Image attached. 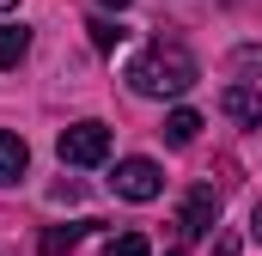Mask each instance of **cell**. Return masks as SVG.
I'll use <instances>...</instances> for the list:
<instances>
[{
  "instance_id": "4fadbf2b",
  "label": "cell",
  "mask_w": 262,
  "mask_h": 256,
  "mask_svg": "<svg viewBox=\"0 0 262 256\" xmlns=\"http://www.w3.org/2000/svg\"><path fill=\"white\" fill-rule=\"evenodd\" d=\"M250 238L262 244V201H256V214H250Z\"/></svg>"
},
{
  "instance_id": "277c9868",
  "label": "cell",
  "mask_w": 262,
  "mask_h": 256,
  "mask_svg": "<svg viewBox=\"0 0 262 256\" xmlns=\"http://www.w3.org/2000/svg\"><path fill=\"white\" fill-rule=\"evenodd\" d=\"M110 183H116L122 201H159V195H165V171H159L152 159H122Z\"/></svg>"
},
{
  "instance_id": "5b68a950",
  "label": "cell",
  "mask_w": 262,
  "mask_h": 256,
  "mask_svg": "<svg viewBox=\"0 0 262 256\" xmlns=\"http://www.w3.org/2000/svg\"><path fill=\"white\" fill-rule=\"evenodd\" d=\"M220 110L244 128H262V86H226L220 92Z\"/></svg>"
},
{
  "instance_id": "6da1fadb",
  "label": "cell",
  "mask_w": 262,
  "mask_h": 256,
  "mask_svg": "<svg viewBox=\"0 0 262 256\" xmlns=\"http://www.w3.org/2000/svg\"><path fill=\"white\" fill-rule=\"evenodd\" d=\"M195 79H201V67H195V55H189L177 37L146 43V49L128 61V92L134 98H183Z\"/></svg>"
},
{
  "instance_id": "2e32d148",
  "label": "cell",
  "mask_w": 262,
  "mask_h": 256,
  "mask_svg": "<svg viewBox=\"0 0 262 256\" xmlns=\"http://www.w3.org/2000/svg\"><path fill=\"white\" fill-rule=\"evenodd\" d=\"M12 6H18V0H0V18H6V12H12Z\"/></svg>"
},
{
  "instance_id": "30bf717a",
  "label": "cell",
  "mask_w": 262,
  "mask_h": 256,
  "mask_svg": "<svg viewBox=\"0 0 262 256\" xmlns=\"http://www.w3.org/2000/svg\"><path fill=\"white\" fill-rule=\"evenodd\" d=\"M232 73L238 79H262V43H238L232 49Z\"/></svg>"
},
{
  "instance_id": "7a4b0ae2",
  "label": "cell",
  "mask_w": 262,
  "mask_h": 256,
  "mask_svg": "<svg viewBox=\"0 0 262 256\" xmlns=\"http://www.w3.org/2000/svg\"><path fill=\"white\" fill-rule=\"evenodd\" d=\"M213 220H220V189H213V183H189L183 207H177V238H171V250L201 244V238L213 232Z\"/></svg>"
},
{
  "instance_id": "9c48e42d",
  "label": "cell",
  "mask_w": 262,
  "mask_h": 256,
  "mask_svg": "<svg viewBox=\"0 0 262 256\" xmlns=\"http://www.w3.org/2000/svg\"><path fill=\"white\" fill-rule=\"evenodd\" d=\"M159 134H165L171 146H189V140H195V134H201V116H195V110H171Z\"/></svg>"
},
{
  "instance_id": "52a82bcc",
  "label": "cell",
  "mask_w": 262,
  "mask_h": 256,
  "mask_svg": "<svg viewBox=\"0 0 262 256\" xmlns=\"http://www.w3.org/2000/svg\"><path fill=\"white\" fill-rule=\"evenodd\" d=\"M25 55H31V31L12 25V18H0V67H18Z\"/></svg>"
},
{
  "instance_id": "ba28073f",
  "label": "cell",
  "mask_w": 262,
  "mask_h": 256,
  "mask_svg": "<svg viewBox=\"0 0 262 256\" xmlns=\"http://www.w3.org/2000/svg\"><path fill=\"white\" fill-rule=\"evenodd\" d=\"M92 226H98V220H73V226H49V232H43V256H67L73 244H79V238H85V232H92Z\"/></svg>"
},
{
  "instance_id": "3957f363",
  "label": "cell",
  "mask_w": 262,
  "mask_h": 256,
  "mask_svg": "<svg viewBox=\"0 0 262 256\" xmlns=\"http://www.w3.org/2000/svg\"><path fill=\"white\" fill-rule=\"evenodd\" d=\"M55 153H61V165H104L110 159V128L104 122H73V128H61Z\"/></svg>"
},
{
  "instance_id": "8fae6325",
  "label": "cell",
  "mask_w": 262,
  "mask_h": 256,
  "mask_svg": "<svg viewBox=\"0 0 262 256\" xmlns=\"http://www.w3.org/2000/svg\"><path fill=\"white\" fill-rule=\"evenodd\" d=\"M104 256H152V244H146L140 232H116V238L104 244Z\"/></svg>"
},
{
  "instance_id": "5bb4252c",
  "label": "cell",
  "mask_w": 262,
  "mask_h": 256,
  "mask_svg": "<svg viewBox=\"0 0 262 256\" xmlns=\"http://www.w3.org/2000/svg\"><path fill=\"white\" fill-rule=\"evenodd\" d=\"M213 256H238V238H220V250Z\"/></svg>"
},
{
  "instance_id": "8992f818",
  "label": "cell",
  "mask_w": 262,
  "mask_h": 256,
  "mask_svg": "<svg viewBox=\"0 0 262 256\" xmlns=\"http://www.w3.org/2000/svg\"><path fill=\"white\" fill-rule=\"evenodd\" d=\"M25 165H31V146H25L18 134H6V128H0V183H18V177H25Z\"/></svg>"
},
{
  "instance_id": "9a60e30c",
  "label": "cell",
  "mask_w": 262,
  "mask_h": 256,
  "mask_svg": "<svg viewBox=\"0 0 262 256\" xmlns=\"http://www.w3.org/2000/svg\"><path fill=\"white\" fill-rule=\"evenodd\" d=\"M98 6H116V12H122V6H128V0H98Z\"/></svg>"
},
{
  "instance_id": "7c38bea8",
  "label": "cell",
  "mask_w": 262,
  "mask_h": 256,
  "mask_svg": "<svg viewBox=\"0 0 262 256\" xmlns=\"http://www.w3.org/2000/svg\"><path fill=\"white\" fill-rule=\"evenodd\" d=\"M85 31H92V43H98V49H116V43L128 37V31H122V25H110V18H92Z\"/></svg>"
}]
</instances>
